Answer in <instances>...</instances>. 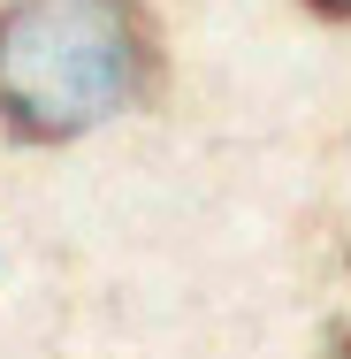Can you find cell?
I'll return each mask as SVG.
<instances>
[{
	"label": "cell",
	"mask_w": 351,
	"mask_h": 359,
	"mask_svg": "<svg viewBox=\"0 0 351 359\" xmlns=\"http://www.w3.org/2000/svg\"><path fill=\"white\" fill-rule=\"evenodd\" d=\"M153 46L130 0H8L0 123L15 138H84L145 92Z\"/></svg>",
	"instance_id": "cell-1"
},
{
	"label": "cell",
	"mask_w": 351,
	"mask_h": 359,
	"mask_svg": "<svg viewBox=\"0 0 351 359\" xmlns=\"http://www.w3.org/2000/svg\"><path fill=\"white\" fill-rule=\"evenodd\" d=\"M321 15H336V23H351V0H313Z\"/></svg>",
	"instance_id": "cell-2"
},
{
	"label": "cell",
	"mask_w": 351,
	"mask_h": 359,
	"mask_svg": "<svg viewBox=\"0 0 351 359\" xmlns=\"http://www.w3.org/2000/svg\"><path fill=\"white\" fill-rule=\"evenodd\" d=\"M336 359H351V337H344V344H336Z\"/></svg>",
	"instance_id": "cell-3"
}]
</instances>
